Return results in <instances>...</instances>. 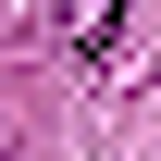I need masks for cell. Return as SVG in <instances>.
Segmentation results:
<instances>
[{"instance_id":"obj_1","label":"cell","mask_w":161,"mask_h":161,"mask_svg":"<svg viewBox=\"0 0 161 161\" xmlns=\"http://www.w3.org/2000/svg\"><path fill=\"white\" fill-rule=\"evenodd\" d=\"M112 25H124V0H62V50H75V62H99Z\"/></svg>"}]
</instances>
